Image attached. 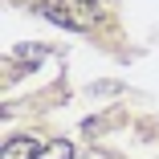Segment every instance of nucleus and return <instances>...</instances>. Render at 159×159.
<instances>
[{
	"label": "nucleus",
	"mask_w": 159,
	"mask_h": 159,
	"mask_svg": "<svg viewBox=\"0 0 159 159\" xmlns=\"http://www.w3.org/2000/svg\"><path fill=\"white\" fill-rule=\"evenodd\" d=\"M78 4H90V0H78Z\"/></svg>",
	"instance_id": "4"
},
{
	"label": "nucleus",
	"mask_w": 159,
	"mask_h": 159,
	"mask_svg": "<svg viewBox=\"0 0 159 159\" xmlns=\"http://www.w3.org/2000/svg\"><path fill=\"white\" fill-rule=\"evenodd\" d=\"M37 151H41V143L25 135V139H8L0 147V159H37Z\"/></svg>",
	"instance_id": "2"
},
{
	"label": "nucleus",
	"mask_w": 159,
	"mask_h": 159,
	"mask_svg": "<svg viewBox=\"0 0 159 159\" xmlns=\"http://www.w3.org/2000/svg\"><path fill=\"white\" fill-rule=\"evenodd\" d=\"M37 16L53 20V25H61V29H90V25H94V8L74 12V8H61V4H37Z\"/></svg>",
	"instance_id": "1"
},
{
	"label": "nucleus",
	"mask_w": 159,
	"mask_h": 159,
	"mask_svg": "<svg viewBox=\"0 0 159 159\" xmlns=\"http://www.w3.org/2000/svg\"><path fill=\"white\" fill-rule=\"evenodd\" d=\"M37 159H74V143H66V139H53V143H41Z\"/></svg>",
	"instance_id": "3"
}]
</instances>
